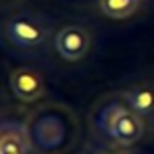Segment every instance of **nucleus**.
Here are the masks:
<instances>
[{"instance_id":"0eeeda50","label":"nucleus","mask_w":154,"mask_h":154,"mask_svg":"<svg viewBox=\"0 0 154 154\" xmlns=\"http://www.w3.org/2000/svg\"><path fill=\"white\" fill-rule=\"evenodd\" d=\"M14 152H28L26 138L16 131L0 134V154H14Z\"/></svg>"},{"instance_id":"20e7f679","label":"nucleus","mask_w":154,"mask_h":154,"mask_svg":"<svg viewBox=\"0 0 154 154\" xmlns=\"http://www.w3.org/2000/svg\"><path fill=\"white\" fill-rule=\"evenodd\" d=\"M10 87H12V93L16 95V99L24 101V103H32L44 95L45 83L38 71L30 67H20L10 77Z\"/></svg>"},{"instance_id":"f03ea898","label":"nucleus","mask_w":154,"mask_h":154,"mask_svg":"<svg viewBox=\"0 0 154 154\" xmlns=\"http://www.w3.org/2000/svg\"><path fill=\"white\" fill-rule=\"evenodd\" d=\"M4 32L10 44H14L16 48H22V50L40 48L50 36L48 26L40 18H34V16H14V18H10Z\"/></svg>"},{"instance_id":"f257e3e1","label":"nucleus","mask_w":154,"mask_h":154,"mask_svg":"<svg viewBox=\"0 0 154 154\" xmlns=\"http://www.w3.org/2000/svg\"><path fill=\"white\" fill-rule=\"evenodd\" d=\"M97 122L105 134L122 146L136 144L144 134L142 117L121 103H111L105 109H101Z\"/></svg>"},{"instance_id":"423d86ee","label":"nucleus","mask_w":154,"mask_h":154,"mask_svg":"<svg viewBox=\"0 0 154 154\" xmlns=\"http://www.w3.org/2000/svg\"><path fill=\"white\" fill-rule=\"evenodd\" d=\"M140 0H101V10L105 16L115 20H125L136 12Z\"/></svg>"},{"instance_id":"39448f33","label":"nucleus","mask_w":154,"mask_h":154,"mask_svg":"<svg viewBox=\"0 0 154 154\" xmlns=\"http://www.w3.org/2000/svg\"><path fill=\"white\" fill-rule=\"evenodd\" d=\"M125 99L131 105V109L136 111L140 117H148L154 113V87L150 85H134L131 89H127Z\"/></svg>"},{"instance_id":"7ed1b4c3","label":"nucleus","mask_w":154,"mask_h":154,"mask_svg":"<svg viewBox=\"0 0 154 154\" xmlns=\"http://www.w3.org/2000/svg\"><path fill=\"white\" fill-rule=\"evenodd\" d=\"M89 32L81 26H65L55 36V50L67 61H79L89 50Z\"/></svg>"},{"instance_id":"6e6552de","label":"nucleus","mask_w":154,"mask_h":154,"mask_svg":"<svg viewBox=\"0 0 154 154\" xmlns=\"http://www.w3.org/2000/svg\"><path fill=\"white\" fill-rule=\"evenodd\" d=\"M14 154H28V152H14Z\"/></svg>"}]
</instances>
